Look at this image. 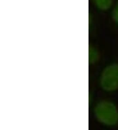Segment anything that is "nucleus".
I'll use <instances>...</instances> for the list:
<instances>
[{
  "label": "nucleus",
  "mask_w": 118,
  "mask_h": 130,
  "mask_svg": "<svg viewBox=\"0 0 118 130\" xmlns=\"http://www.w3.org/2000/svg\"><path fill=\"white\" fill-rule=\"evenodd\" d=\"M93 112L95 118L102 125L113 127L118 124V107L113 102L101 100L96 103Z\"/></svg>",
  "instance_id": "obj_1"
},
{
  "label": "nucleus",
  "mask_w": 118,
  "mask_h": 130,
  "mask_svg": "<svg viewBox=\"0 0 118 130\" xmlns=\"http://www.w3.org/2000/svg\"><path fill=\"white\" fill-rule=\"evenodd\" d=\"M99 84L107 92L118 90V63L110 64L103 69L100 75Z\"/></svg>",
  "instance_id": "obj_2"
},
{
  "label": "nucleus",
  "mask_w": 118,
  "mask_h": 130,
  "mask_svg": "<svg viewBox=\"0 0 118 130\" xmlns=\"http://www.w3.org/2000/svg\"><path fill=\"white\" fill-rule=\"evenodd\" d=\"M93 4L100 11H108L112 8L114 0H93Z\"/></svg>",
  "instance_id": "obj_3"
},
{
  "label": "nucleus",
  "mask_w": 118,
  "mask_h": 130,
  "mask_svg": "<svg viewBox=\"0 0 118 130\" xmlns=\"http://www.w3.org/2000/svg\"><path fill=\"white\" fill-rule=\"evenodd\" d=\"M99 59V54L95 48L89 47V60L90 63H95Z\"/></svg>",
  "instance_id": "obj_4"
},
{
  "label": "nucleus",
  "mask_w": 118,
  "mask_h": 130,
  "mask_svg": "<svg viewBox=\"0 0 118 130\" xmlns=\"http://www.w3.org/2000/svg\"><path fill=\"white\" fill-rule=\"evenodd\" d=\"M112 18L113 21L118 24V1L113 4L112 8Z\"/></svg>",
  "instance_id": "obj_5"
}]
</instances>
